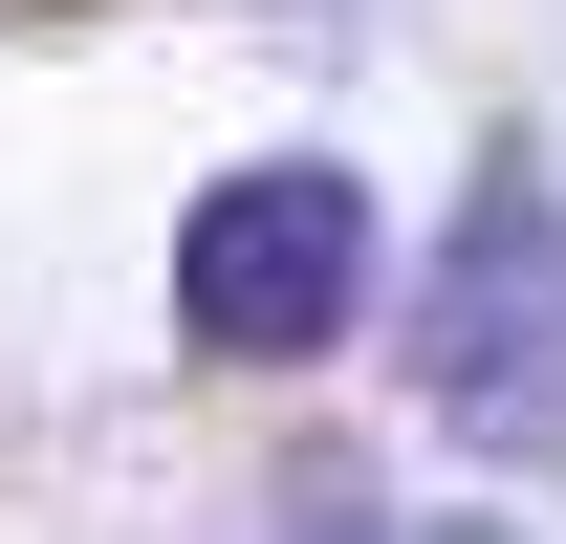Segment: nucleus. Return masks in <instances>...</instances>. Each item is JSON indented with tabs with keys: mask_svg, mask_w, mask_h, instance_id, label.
Returning <instances> with one entry per match:
<instances>
[{
	"mask_svg": "<svg viewBox=\"0 0 566 544\" xmlns=\"http://www.w3.org/2000/svg\"><path fill=\"white\" fill-rule=\"evenodd\" d=\"M415 414L480 458H566V175L501 153L415 262Z\"/></svg>",
	"mask_w": 566,
	"mask_h": 544,
	"instance_id": "f257e3e1",
	"label": "nucleus"
},
{
	"mask_svg": "<svg viewBox=\"0 0 566 544\" xmlns=\"http://www.w3.org/2000/svg\"><path fill=\"white\" fill-rule=\"evenodd\" d=\"M370 262H392V218H370L349 153H240V175H197V218H175V327H197L218 370H327V348L370 327Z\"/></svg>",
	"mask_w": 566,
	"mask_h": 544,
	"instance_id": "f03ea898",
	"label": "nucleus"
},
{
	"mask_svg": "<svg viewBox=\"0 0 566 544\" xmlns=\"http://www.w3.org/2000/svg\"><path fill=\"white\" fill-rule=\"evenodd\" d=\"M370 544H501V523H370Z\"/></svg>",
	"mask_w": 566,
	"mask_h": 544,
	"instance_id": "7ed1b4c3",
	"label": "nucleus"
}]
</instances>
